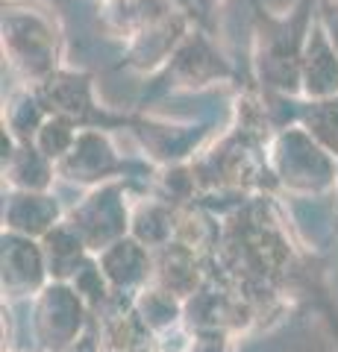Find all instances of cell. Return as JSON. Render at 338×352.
Masks as SVG:
<instances>
[{
  "mask_svg": "<svg viewBox=\"0 0 338 352\" xmlns=\"http://www.w3.org/2000/svg\"><path fill=\"white\" fill-rule=\"evenodd\" d=\"M3 50L9 53V62L32 80H41L53 74L56 65V36L53 27L36 12H9L3 15Z\"/></svg>",
  "mask_w": 338,
  "mask_h": 352,
  "instance_id": "cell-1",
  "label": "cell"
},
{
  "mask_svg": "<svg viewBox=\"0 0 338 352\" xmlns=\"http://www.w3.org/2000/svg\"><path fill=\"white\" fill-rule=\"evenodd\" d=\"M39 308V329L45 344L53 349H68L77 340L80 323H83V296L74 294L65 285L45 291V300Z\"/></svg>",
  "mask_w": 338,
  "mask_h": 352,
  "instance_id": "cell-2",
  "label": "cell"
},
{
  "mask_svg": "<svg viewBox=\"0 0 338 352\" xmlns=\"http://www.w3.org/2000/svg\"><path fill=\"white\" fill-rule=\"evenodd\" d=\"M300 76L309 97H335L338 94V53L326 38L321 24H309L303 44Z\"/></svg>",
  "mask_w": 338,
  "mask_h": 352,
  "instance_id": "cell-3",
  "label": "cell"
},
{
  "mask_svg": "<svg viewBox=\"0 0 338 352\" xmlns=\"http://www.w3.org/2000/svg\"><path fill=\"white\" fill-rule=\"evenodd\" d=\"M45 270V250L21 235H3V288H39Z\"/></svg>",
  "mask_w": 338,
  "mask_h": 352,
  "instance_id": "cell-4",
  "label": "cell"
},
{
  "mask_svg": "<svg viewBox=\"0 0 338 352\" xmlns=\"http://www.w3.org/2000/svg\"><path fill=\"white\" fill-rule=\"evenodd\" d=\"M59 164L74 179H106L109 170L118 168V159L103 135L83 132V135H77V141H74V147L68 150V156L59 159Z\"/></svg>",
  "mask_w": 338,
  "mask_h": 352,
  "instance_id": "cell-5",
  "label": "cell"
},
{
  "mask_svg": "<svg viewBox=\"0 0 338 352\" xmlns=\"http://www.w3.org/2000/svg\"><path fill=\"white\" fill-rule=\"evenodd\" d=\"M97 264H103V276L112 285H138L150 276V258L145 252V244L141 241H129L121 238L115 244H109L103 250V256Z\"/></svg>",
  "mask_w": 338,
  "mask_h": 352,
  "instance_id": "cell-6",
  "label": "cell"
},
{
  "mask_svg": "<svg viewBox=\"0 0 338 352\" xmlns=\"http://www.w3.org/2000/svg\"><path fill=\"white\" fill-rule=\"evenodd\" d=\"M173 71L189 85H203V82H212L215 76L226 74V65L203 38H189L173 53Z\"/></svg>",
  "mask_w": 338,
  "mask_h": 352,
  "instance_id": "cell-7",
  "label": "cell"
},
{
  "mask_svg": "<svg viewBox=\"0 0 338 352\" xmlns=\"http://www.w3.org/2000/svg\"><path fill=\"white\" fill-rule=\"evenodd\" d=\"M56 203L50 200V197H36L32 191L21 194L12 200V206H9V226L12 229H24V220H36V229L39 232H50V223L56 220Z\"/></svg>",
  "mask_w": 338,
  "mask_h": 352,
  "instance_id": "cell-8",
  "label": "cell"
},
{
  "mask_svg": "<svg viewBox=\"0 0 338 352\" xmlns=\"http://www.w3.org/2000/svg\"><path fill=\"white\" fill-rule=\"evenodd\" d=\"M306 132L315 135V141H318L326 153L338 156V100L312 103L309 115H306Z\"/></svg>",
  "mask_w": 338,
  "mask_h": 352,
  "instance_id": "cell-9",
  "label": "cell"
},
{
  "mask_svg": "<svg viewBox=\"0 0 338 352\" xmlns=\"http://www.w3.org/2000/svg\"><path fill=\"white\" fill-rule=\"evenodd\" d=\"M189 352H233V344L226 340L221 329H203V332L191 340Z\"/></svg>",
  "mask_w": 338,
  "mask_h": 352,
  "instance_id": "cell-10",
  "label": "cell"
},
{
  "mask_svg": "<svg viewBox=\"0 0 338 352\" xmlns=\"http://www.w3.org/2000/svg\"><path fill=\"white\" fill-rule=\"evenodd\" d=\"M198 3H200V9H206V12H209V9L218 3V0H198Z\"/></svg>",
  "mask_w": 338,
  "mask_h": 352,
  "instance_id": "cell-11",
  "label": "cell"
}]
</instances>
